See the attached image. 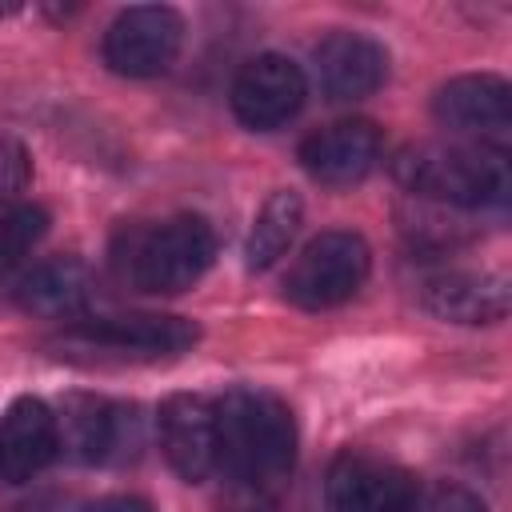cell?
Masks as SVG:
<instances>
[{
	"label": "cell",
	"instance_id": "cell-16",
	"mask_svg": "<svg viewBox=\"0 0 512 512\" xmlns=\"http://www.w3.org/2000/svg\"><path fill=\"white\" fill-rule=\"evenodd\" d=\"M16 300L24 312L32 316H44V320H72L84 312L88 304V268L76 260V256H56V260H44L36 264L20 288H16Z\"/></svg>",
	"mask_w": 512,
	"mask_h": 512
},
{
	"label": "cell",
	"instance_id": "cell-9",
	"mask_svg": "<svg viewBox=\"0 0 512 512\" xmlns=\"http://www.w3.org/2000/svg\"><path fill=\"white\" fill-rule=\"evenodd\" d=\"M416 484L412 476L372 452H344L328 468L332 512H404Z\"/></svg>",
	"mask_w": 512,
	"mask_h": 512
},
{
	"label": "cell",
	"instance_id": "cell-2",
	"mask_svg": "<svg viewBox=\"0 0 512 512\" xmlns=\"http://www.w3.org/2000/svg\"><path fill=\"white\" fill-rule=\"evenodd\" d=\"M396 176L408 192L452 208H484L508 196V164L492 144H420L400 152Z\"/></svg>",
	"mask_w": 512,
	"mask_h": 512
},
{
	"label": "cell",
	"instance_id": "cell-7",
	"mask_svg": "<svg viewBox=\"0 0 512 512\" xmlns=\"http://www.w3.org/2000/svg\"><path fill=\"white\" fill-rule=\"evenodd\" d=\"M304 96H308V80L300 64L280 52L252 56L232 80V112L240 124L256 132H272L288 124L300 112Z\"/></svg>",
	"mask_w": 512,
	"mask_h": 512
},
{
	"label": "cell",
	"instance_id": "cell-17",
	"mask_svg": "<svg viewBox=\"0 0 512 512\" xmlns=\"http://www.w3.org/2000/svg\"><path fill=\"white\" fill-rule=\"evenodd\" d=\"M300 220H304L300 196H296V192H272V196L264 200V208H260V216H256V224H252V232H248V248H244L248 268H272V264L288 252V244L296 240Z\"/></svg>",
	"mask_w": 512,
	"mask_h": 512
},
{
	"label": "cell",
	"instance_id": "cell-14",
	"mask_svg": "<svg viewBox=\"0 0 512 512\" xmlns=\"http://www.w3.org/2000/svg\"><path fill=\"white\" fill-rule=\"evenodd\" d=\"M132 424L136 420L128 408L108 404V400H92V396H72L64 404V420L56 416L60 448H68L76 460H88V464L120 460Z\"/></svg>",
	"mask_w": 512,
	"mask_h": 512
},
{
	"label": "cell",
	"instance_id": "cell-10",
	"mask_svg": "<svg viewBox=\"0 0 512 512\" xmlns=\"http://www.w3.org/2000/svg\"><path fill=\"white\" fill-rule=\"evenodd\" d=\"M432 112L452 132L476 136L480 144H500L512 128V88L492 72L456 76L436 92Z\"/></svg>",
	"mask_w": 512,
	"mask_h": 512
},
{
	"label": "cell",
	"instance_id": "cell-5",
	"mask_svg": "<svg viewBox=\"0 0 512 512\" xmlns=\"http://www.w3.org/2000/svg\"><path fill=\"white\" fill-rule=\"evenodd\" d=\"M180 44H184L180 12L164 8V4H136L108 24L104 60L112 72L144 80V76L168 72L180 56Z\"/></svg>",
	"mask_w": 512,
	"mask_h": 512
},
{
	"label": "cell",
	"instance_id": "cell-11",
	"mask_svg": "<svg viewBox=\"0 0 512 512\" xmlns=\"http://www.w3.org/2000/svg\"><path fill=\"white\" fill-rule=\"evenodd\" d=\"M56 452H60L56 412L36 396L12 400L8 412L0 416V480L28 484L56 460Z\"/></svg>",
	"mask_w": 512,
	"mask_h": 512
},
{
	"label": "cell",
	"instance_id": "cell-3",
	"mask_svg": "<svg viewBox=\"0 0 512 512\" xmlns=\"http://www.w3.org/2000/svg\"><path fill=\"white\" fill-rule=\"evenodd\" d=\"M216 256V232L200 216H172L128 244V280L140 292L176 296L192 288Z\"/></svg>",
	"mask_w": 512,
	"mask_h": 512
},
{
	"label": "cell",
	"instance_id": "cell-12",
	"mask_svg": "<svg viewBox=\"0 0 512 512\" xmlns=\"http://www.w3.org/2000/svg\"><path fill=\"white\" fill-rule=\"evenodd\" d=\"M380 160V128L372 120H340L312 132L300 144V164L312 180L348 188L364 180Z\"/></svg>",
	"mask_w": 512,
	"mask_h": 512
},
{
	"label": "cell",
	"instance_id": "cell-13",
	"mask_svg": "<svg viewBox=\"0 0 512 512\" xmlns=\"http://www.w3.org/2000/svg\"><path fill=\"white\" fill-rule=\"evenodd\" d=\"M316 76L328 100H364L384 84L388 52L364 32H332L316 44Z\"/></svg>",
	"mask_w": 512,
	"mask_h": 512
},
{
	"label": "cell",
	"instance_id": "cell-19",
	"mask_svg": "<svg viewBox=\"0 0 512 512\" xmlns=\"http://www.w3.org/2000/svg\"><path fill=\"white\" fill-rule=\"evenodd\" d=\"M404 512H484V500L460 484H432L416 488Z\"/></svg>",
	"mask_w": 512,
	"mask_h": 512
},
{
	"label": "cell",
	"instance_id": "cell-15",
	"mask_svg": "<svg viewBox=\"0 0 512 512\" xmlns=\"http://www.w3.org/2000/svg\"><path fill=\"white\" fill-rule=\"evenodd\" d=\"M424 308L452 324H496L508 316V280L496 272H444L424 284Z\"/></svg>",
	"mask_w": 512,
	"mask_h": 512
},
{
	"label": "cell",
	"instance_id": "cell-18",
	"mask_svg": "<svg viewBox=\"0 0 512 512\" xmlns=\"http://www.w3.org/2000/svg\"><path fill=\"white\" fill-rule=\"evenodd\" d=\"M48 232V212L36 204H16L0 216V276H8L12 268L24 264V256L40 244V236Z\"/></svg>",
	"mask_w": 512,
	"mask_h": 512
},
{
	"label": "cell",
	"instance_id": "cell-1",
	"mask_svg": "<svg viewBox=\"0 0 512 512\" xmlns=\"http://www.w3.org/2000/svg\"><path fill=\"white\" fill-rule=\"evenodd\" d=\"M296 464V424L280 396L236 388L216 404V468L240 496V512L268 508Z\"/></svg>",
	"mask_w": 512,
	"mask_h": 512
},
{
	"label": "cell",
	"instance_id": "cell-4",
	"mask_svg": "<svg viewBox=\"0 0 512 512\" xmlns=\"http://www.w3.org/2000/svg\"><path fill=\"white\" fill-rule=\"evenodd\" d=\"M372 268V252L364 244V236L332 228L320 232L288 268L284 292L296 308L320 312V308H336L348 296H356V288L368 280Z\"/></svg>",
	"mask_w": 512,
	"mask_h": 512
},
{
	"label": "cell",
	"instance_id": "cell-6",
	"mask_svg": "<svg viewBox=\"0 0 512 512\" xmlns=\"http://www.w3.org/2000/svg\"><path fill=\"white\" fill-rule=\"evenodd\" d=\"M196 324L184 316H108V320H84L68 332L72 348L100 352V356H120V360H160L188 352L196 344Z\"/></svg>",
	"mask_w": 512,
	"mask_h": 512
},
{
	"label": "cell",
	"instance_id": "cell-8",
	"mask_svg": "<svg viewBox=\"0 0 512 512\" xmlns=\"http://www.w3.org/2000/svg\"><path fill=\"white\" fill-rule=\"evenodd\" d=\"M160 448L172 472L188 484H200L216 472V404L196 392H176L160 404L156 416Z\"/></svg>",
	"mask_w": 512,
	"mask_h": 512
},
{
	"label": "cell",
	"instance_id": "cell-21",
	"mask_svg": "<svg viewBox=\"0 0 512 512\" xmlns=\"http://www.w3.org/2000/svg\"><path fill=\"white\" fill-rule=\"evenodd\" d=\"M260 512H268V508H260Z\"/></svg>",
	"mask_w": 512,
	"mask_h": 512
},
{
	"label": "cell",
	"instance_id": "cell-20",
	"mask_svg": "<svg viewBox=\"0 0 512 512\" xmlns=\"http://www.w3.org/2000/svg\"><path fill=\"white\" fill-rule=\"evenodd\" d=\"M84 512H152V504H144L136 496H104V500L88 504Z\"/></svg>",
	"mask_w": 512,
	"mask_h": 512
}]
</instances>
